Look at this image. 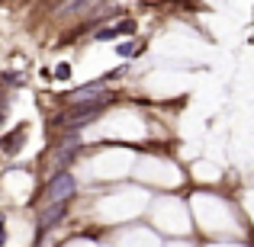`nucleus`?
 Instances as JSON below:
<instances>
[{"mask_svg": "<svg viewBox=\"0 0 254 247\" xmlns=\"http://www.w3.org/2000/svg\"><path fill=\"white\" fill-rule=\"evenodd\" d=\"M55 77H58V81H68V77H71V64H58V68H55Z\"/></svg>", "mask_w": 254, "mask_h": 247, "instance_id": "5", "label": "nucleus"}, {"mask_svg": "<svg viewBox=\"0 0 254 247\" xmlns=\"http://www.w3.org/2000/svg\"><path fill=\"white\" fill-rule=\"evenodd\" d=\"M132 49H135L132 42H119V45H116V51H119V55H132Z\"/></svg>", "mask_w": 254, "mask_h": 247, "instance_id": "7", "label": "nucleus"}, {"mask_svg": "<svg viewBox=\"0 0 254 247\" xmlns=\"http://www.w3.org/2000/svg\"><path fill=\"white\" fill-rule=\"evenodd\" d=\"M132 29H135V23H132V19H123L119 26H113V32H116V36H119V32H132Z\"/></svg>", "mask_w": 254, "mask_h": 247, "instance_id": "6", "label": "nucleus"}, {"mask_svg": "<svg viewBox=\"0 0 254 247\" xmlns=\"http://www.w3.org/2000/svg\"><path fill=\"white\" fill-rule=\"evenodd\" d=\"M103 99H110V93H106L100 84H87V87H81V90L71 93V103H74V106H90V109L97 103H103Z\"/></svg>", "mask_w": 254, "mask_h": 247, "instance_id": "2", "label": "nucleus"}, {"mask_svg": "<svg viewBox=\"0 0 254 247\" xmlns=\"http://www.w3.org/2000/svg\"><path fill=\"white\" fill-rule=\"evenodd\" d=\"M64 215H68V205H49V209L39 215V222H42V228H49V225H58Z\"/></svg>", "mask_w": 254, "mask_h": 247, "instance_id": "3", "label": "nucleus"}, {"mask_svg": "<svg viewBox=\"0 0 254 247\" xmlns=\"http://www.w3.org/2000/svg\"><path fill=\"white\" fill-rule=\"evenodd\" d=\"M3 244H6V218L0 215V247H3Z\"/></svg>", "mask_w": 254, "mask_h": 247, "instance_id": "8", "label": "nucleus"}, {"mask_svg": "<svg viewBox=\"0 0 254 247\" xmlns=\"http://www.w3.org/2000/svg\"><path fill=\"white\" fill-rule=\"evenodd\" d=\"M23 138H26V129H13L6 138H0V145H3L6 154H16V151H19V142H23Z\"/></svg>", "mask_w": 254, "mask_h": 247, "instance_id": "4", "label": "nucleus"}, {"mask_svg": "<svg viewBox=\"0 0 254 247\" xmlns=\"http://www.w3.org/2000/svg\"><path fill=\"white\" fill-rule=\"evenodd\" d=\"M77 183L71 173H55V177L49 180V186H45V199H49L52 205H68V199L74 196Z\"/></svg>", "mask_w": 254, "mask_h": 247, "instance_id": "1", "label": "nucleus"}]
</instances>
